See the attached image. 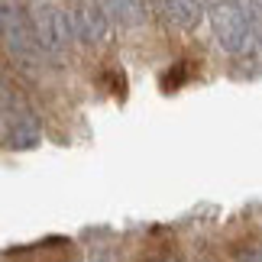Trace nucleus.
<instances>
[{"label":"nucleus","instance_id":"20e7f679","mask_svg":"<svg viewBox=\"0 0 262 262\" xmlns=\"http://www.w3.org/2000/svg\"><path fill=\"white\" fill-rule=\"evenodd\" d=\"M68 26L72 36L84 46H107L110 39V19L100 7V0H72L68 4Z\"/></svg>","mask_w":262,"mask_h":262},{"label":"nucleus","instance_id":"39448f33","mask_svg":"<svg viewBox=\"0 0 262 262\" xmlns=\"http://www.w3.org/2000/svg\"><path fill=\"white\" fill-rule=\"evenodd\" d=\"M152 13L162 23L181 29V33H191V29L201 26L207 10H204V0H152Z\"/></svg>","mask_w":262,"mask_h":262},{"label":"nucleus","instance_id":"9b49d317","mask_svg":"<svg viewBox=\"0 0 262 262\" xmlns=\"http://www.w3.org/2000/svg\"><path fill=\"white\" fill-rule=\"evenodd\" d=\"M91 262H117L114 256H97V259H91Z\"/></svg>","mask_w":262,"mask_h":262},{"label":"nucleus","instance_id":"7ed1b4c3","mask_svg":"<svg viewBox=\"0 0 262 262\" xmlns=\"http://www.w3.org/2000/svg\"><path fill=\"white\" fill-rule=\"evenodd\" d=\"M29 23H33V33H36V42L42 49V55H52V58H62L72 52V26H68V13L58 0H33L29 4Z\"/></svg>","mask_w":262,"mask_h":262},{"label":"nucleus","instance_id":"f257e3e1","mask_svg":"<svg viewBox=\"0 0 262 262\" xmlns=\"http://www.w3.org/2000/svg\"><path fill=\"white\" fill-rule=\"evenodd\" d=\"M0 46H4V52L10 55L13 65L26 68V72L42 68L46 55L36 42L26 7H19L16 0H0Z\"/></svg>","mask_w":262,"mask_h":262},{"label":"nucleus","instance_id":"1a4fd4ad","mask_svg":"<svg viewBox=\"0 0 262 262\" xmlns=\"http://www.w3.org/2000/svg\"><path fill=\"white\" fill-rule=\"evenodd\" d=\"M236 262H262V253H256V249H249V253H243Z\"/></svg>","mask_w":262,"mask_h":262},{"label":"nucleus","instance_id":"f8f14e48","mask_svg":"<svg viewBox=\"0 0 262 262\" xmlns=\"http://www.w3.org/2000/svg\"><path fill=\"white\" fill-rule=\"evenodd\" d=\"M207 4H224V0H207Z\"/></svg>","mask_w":262,"mask_h":262},{"label":"nucleus","instance_id":"6e6552de","mask_svg":"<svg viewBox=\"0 0 262 262\" xmlns=\"http://www.w3.org/2000/svg\"><path fill=\"white\" fill-rule=\"evenodd\" d=\"M249 19L256 33H262V0H249Z\"/></svg>","mask_w":262,"mask_h":262},{"label":"nucleus","instance_id":"f03ea898","mask_svg":"<svg viewBox=\"0 0 262 262\" xmlns=\"http://www.w3.org/2000/svg\"><path fill=\"white\" fill-rule=\"evenodd\" d=\"M210 16V26H214V36H217V46L230 55H246L253 52L256 46V29H253V19H249L246 7L239 0H224V4H210L207 10Z\"/></svg>","mask_w":262,"mask_h":262},{"label":"nucleus","instance_id":"9d476101","mask_svg":"<svg viewBox=\"0 0 262 262\" xmlns=\"http://www.w3.org/2000/svg\"><path fill=\"white\" fill-rule=\"evenodd\" d=\"M152 262H181L175 253H165V256H159V259H152Z\"/></svg>","mask_w":262,"mask_h":262},{"label":"nucleus","instance_id":"0eeeda50","mask_svg":"<svg viewBox=\"0 0 262 262\" xmlns=\"http://www.w3.org/2000/svg\"><path fill=\"white\" fill-rule=\"evenodd\" d=\"M19 107H26V100L16 91V84L10 81V75L4 72V65H0V117H10Z\"/></svg>","mask_w":262,"mask_h":262},{"label":"nucleus","instance_id":"ddd939ff","mask_svg":"<svg viewBox=\"0 0 262 262\" xmlns=\"http://www.w3.org/2000/svg\"><path fill=\"white\" fill-rule=\"evenodd\" d=\"M198 262H210V259H198Z\"/></svg>","mask_w":262,"mask_h":262},{"label":"nucleus","instance_id":"423d86ee","mask_svg":"<svg viewBox=\"0 0 262 262\" xmlns=\"http://www.w3.org/2000/svg\"><path fill=\"white\" fill-rule=\"evenodd\" d=\"M100 7H104L110 23H120L126 29H133L146 19V0H100Z\"/></svg>","mask_w":262,"mask_h":262}]
</instances>
